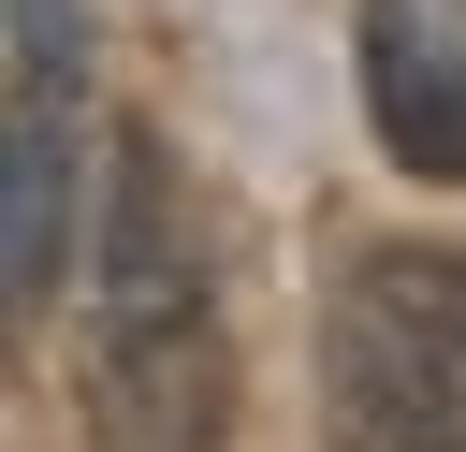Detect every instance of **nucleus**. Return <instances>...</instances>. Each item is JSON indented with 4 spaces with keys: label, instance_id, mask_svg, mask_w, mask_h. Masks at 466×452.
<instances>
[{
    "label": "nucleus",
    "instance_id": "1",
    "mask_svg": "<svg viewBox=\"0 0 466 452\" xmlns=\"http://www.w3.org/2000/svg\"><path fill=\"white\" fill-rule=\"evenodd\" d=\"M73 408L87 452H218L233 437V350H218V277L204 219L160 131H116V204L87 248V335H73Z\"/></svg>",
    "mask_w": 466,
    "mask_h": 452
},
{
    "label": "nucleus",
    "instance_id": "2",
    "mask_svg": "<svg viewBox=\"0 0 466 452\" xmlns=\"http://www.w3.org/2000/svg\"><path fill=\"white\" fill-rule=\"evenodd\" d=\"M320 452H466V248H364L320 321Z\"/></svg>",
    "mask_w": 466,
    "mask_h": 452
},
{
    "label": "nucleus",
    "instance_id": "3",
    "mask_svg": "<svg viewBox=\"0 0 466 452\" xmlns=\"http://www.w3.org/2000/svg\"><path fill=\"white\" fill-rule=\"evenodd\" d=\"M73 146H87V15L73 0H15V175H0V277L15 321L73 277Z\"/></svg>",
    "mask_w": 466,
    "mask_h": 452
},
{
    "label": "nucleus",
    "instance_id": "4",
    "mask_svg": "<svg viewBox=\"0 0 466 452\" xmlns=\"http://www.w3.org/2000/svg\"><path fill=\"white\" fill-rule=\"evenodd\" d=\"M364 117L408 175L466 190V0H364Z\"/></svg>",
    "mask_w": 466,
    "mask_h": 452
}]
</instances>
